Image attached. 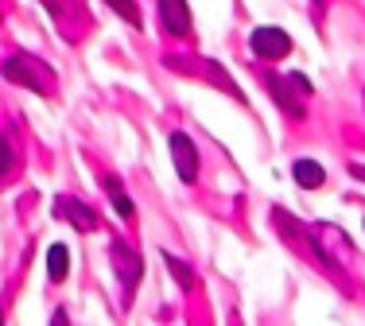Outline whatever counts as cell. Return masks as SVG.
Returning a JSON list of instances; mask_svg holds the SVG:
<instances>
[{
  "mask_svg": "<svg viewBox=\"0 0 365 326\" xmlns=\"http://www.w3.org/2000/svg\"><path fill=\"white\" fill-rule=\"evenodd\" d=\"M106 194H109V206H113V210H117L125 221H133L136 206H133V199H128V191L120 186V179H106Z\"/></svg>",
  "mask_w": 365,
  "mask_h": 326,
  "instance_id": "obj_10",
  "label": "cell"
},
{
  "mask_svg": "<svg viewBox=\"0 0 365 326\" xmlns=\"http://www.w3.org/2000/svg\"><path fill=\"white\" fill-rule=\"evenodd\" d=\"M47 276H51V284H63V280L71 276V248L66 245L47 248Z\"/></svg>",
  "mask_w": 365,
  "mask_h": 326,
  "instance_id": "obj_9",
  "label": "cell"
},
{
  "mask_svg": "<svg viewBox=\"0 0 365 326\" xmlns=\"http://www.w3.org/2000/svg\"><path fill=\"white\" fill-rule=\"evenodd\" d=\"M0 74H4V78L12 82V85H24V90L43 93V98H51V93H55V70H51L47 63H39L36 55H28V51H20V55L4 58Z\"/></svg>",
  "mask_w": 365,
  "mask_h": 326,
  "instance_id": "obj_1",
  "label": "cell"
},
{
  "mask_svg": "<svg viewBox=\"0 0 365 326\" xmlns=\"http://www.w3.org/2000/svg\"><path fill=\"white\" fill-rule=\"evenodd\" d=\"M51 210H55V218L71 221L78 233H98L101 229V221H98V214L90 210V202H78V199H71V194H58Z\"/></svg>",
  "mask_w": 365,
  "mask_h": 326,
  "instance_id": "obj_5",
  "label": "cell"
},
{
  "mask_svg": "<svg viewBox=\"0 0 365 326\" xmlns=\"http://www.w3.org/2000/svg\"><path fill=\"white\" fill-rule=\"evenodd\" d=\"M0 319H4V311H0Z\"/></svg>",
  "mask_w": 365,
  "mask_h": 326,
  "instance_id": "obj_17",
  "label": "cell"
},
{
  "mask_svg": "<svg viewBox=\"0 0 365 326\" xmlns=\"http://www.w3.org/2000/svg\"><path fill=\"white\" fill-rule=\"evenodd\" d=\"M168 144H171V163H175V175L190 186L198 179V148H195V140H190L187 132H171Z\"/></svg>",
  "mask_w": 365,
  "mask_h": 326,
  "instance_id": "obj_6",
  "label": "cell"
},
{
  "mask_svg": "<svg viewBox=\"0 0 365 326\" xmlns=\"http://www.w3.org/2000/svg\"><path fill=\"white\" fill-rule=\"evenodd\" d=\"M350 175H354V179H361V183H365V167H361V163H354V167H350Z\"/></svg>",
  "mask_w": 365,
  "mask_h": 326,
  "instance_id": "obj_15",
  "label": "cell"
},
{
  "mask_svg": "<svg viewBox=\"0 0 365 326\" xmlns=\"http://www.w3.org/2000/svg\"><path fill=\"white\" fill-rule=\"evenodd\" d=\"M109 256H113V272H117V280H120L125 307H128V303H133V295H136V284L144 280V261H140V253H136V248H128L125 241H113L109 245Z\"/></svg>",
  "mask_w": 365,
  "mask_h": 326,
  "instance_id": "obj_3",
  "label": "cell"
},
{
  "mask_svg": "<svg viewBox=\"0 0 365 326\" xmlns=\"http://www.w3.org/2000/svg\"><path fill=\"white\" fill-rule=\"evenodd\" d=\"M160 4V23L168 36L187 39L190 36V4L187 0H155Z\"/></svg>",
  "mask_w": 365,
  "mask_h": 326,
  "instance_id": "obj_7",
  "label": "cell"
},
{
  "mask_svg": "<svg viewBox=\"0 0 365 326\" xmlns=\"http://www.w3.org/2000/svg\"><path fill=\"white\" fill-rule=\"evenodd\" d=\"M106 4H109L113 12L120 16V20L128 23V28H136V31L144 28V20H140V8H136V0H106Z\"/></svg>",
  "mask_w": 365,
  "mask_h": 326,
  "instance_id": "obj_13",
  "label": "cell"
},
{
  "mask_svg": "<svg viewBox=\"0 0 365 326\" xmlns=\"http://www.w3.org/2000/svg\"><path fill=\"white\" fill-rule=\"evenodd\" d=\"M292 179L303 186V191H319V186L327 183V171L319 159H295L292 163Z\"/></svg>",
  "mask_w": 365,
  "mask_h": 326,
  "instance_id": "obj_8",
  "label": "cell"
},
{
  "mask_svg": "<svg viewBox=\"0 0 365 326\" xmlns=\"http://www.w3.org/2000/svg\"><path fill=\"white\" fill-rule=\"evenodd\" d=\"M16 163H20V156H16L12 136H0V186H4L8 179L16 175Z\"/></svg>",
  "mask_w": 365,
  "mask_h": 326,
  "instance_id": "obj_12",
  "label": "cell"
},
{
  "mask_svg": "<svg viewBox=\"0 0 365 326\" xmlns=\"http://www.w3.org/2000/svg\"><path fill=\"white\" fill-rule=\"evenodd\" d=\"M249 51H253L260 63H280V58L292 55V36L284 28H257L249 36Z\"/></svg>",
  "mask_w": 365,
  "mask_h": 326,
  "instance_id": "obj_4",
  "label": "cell"
},
{
  "mask_svg": "<svg viewBox=\"0 0 365 326\" xmlns=\"http://www.w3.org/2000/svg\"><path fill=\"white\" fill-rule=\"evenodd\" d=\"M315 4H327V0H315Z\"/></svg>",
  "mask_w": 365,
  "mask_h": 326,
  "instance_id": "obj_16",
  "label": "cell"
},
{
  "mask_svg": "<svg viewBox=\"0 0 365 326\" xmlns=\"http://www.w3.org/2000/svg\"><path fill=\"white\" fill-rule=\"evenodd\" d=\"M264 90L272 93V101L292 117L299 121L307 109H303V98H311V82L307 74H264Z\"/></svg>",
  "mask_w": 365,
  "mask_h": 326,
  "instance_id": "obj_2",
  "label": "cell"
},
{
  "mask_svg": "<svg viewBox=\"0 0 365 326\" xmlns=\"http://www.w3.org/2000/svg\"><path fill=\"white\" fill-rule=\"evenodd\" d=\"M43 4H47L51 12H55V20H58V16H63V0H43Z\"/></svg>",
  "mask_w": 365,
  "mask_h": 326,
  "instance_id": "obj_14",
  "label": "cell"
},
{
  "mask_svg": "<svg viewBox=\"0 0 365 326\" xmlns=\"http://www.w3.org/2000/svg\"><path fill=\"white\" fill-rule=\"evenodd\" d=\"M163 264H168V272L175 276V284H179L182 291H190V288H195V272H190V264L182 261V256H175V253H163Z\"/></svg>",
  "mask_w": 365,
  "mask_h": 326,
  "instance_id": "obj_11",
  "label": "cell"
}]
</instances>
